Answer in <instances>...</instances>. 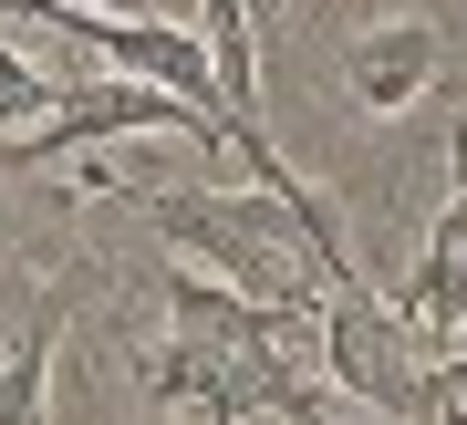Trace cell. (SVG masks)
<instances>
[{
  "instance_id": "obj_7",
  "label": "cell",
  "mask_w": 467,
  "mask_h": 425,
  "mask_svg": "<svg viewBox=\"0 0 467 425\" xmlns=\"http://www.w3.org/2000/svg\"><path fill=\"white\" fill-rule=\"evenodd\" d=\"M73 11H104V21H156L146 0H73Z\"/></svg>"
},
{
  "instance_id": "obj_1",
  "label": "cell",
  "mask_w": 467,
  "mask_h": 425,
  "mask_svg": "<svg viewBox=\"0 0 467 425\" xmlns=\"http://www.w3.org/2000/svg\"><path fill=\"white\" fill-rule=\"evenodd\" d=\"M135 208H146V229L167 239L177 270H198V280H218V291H239V301H260V311L312 322L322 291H333L322 260L301 249L291 208H270L260 187H146Z\"/></svg>"
},
{
  "instance_id": "obj_5",
  "label": "cell",
  "mask_w": 467,
  "mask_h": 425,
  "mask_svg": "<svg viewBox=\"0 0 467 425\" xmlns=\"http://www.w3.org/2000/svg\"><path fill=\"white\" fill-rule=\"evenodd\" d=\"M63 311L73 291H42L32 322L11 332V353H0V425H52V363H63Z\"/></svg>"
},
{
  "instance_id": "obj_2",
  "label": "cell",
  "mask_w": 467,
  "mask_h": 425,
  "mask_svg": "<svg viewBox=\"0 0 467 425\" xmlns=\"http://www.w3.org/2000/svg\"><path fill=\"white\" fill-rule=\"evenodd\" d=\"M135 135H177V146H208V156H229V125H208L198 104H177L167 83H135V73H104V63H73V94H63V115L32 125V135H11L0 146V166H73V156H104V146H135Z\"/></svg>"
},
{
  "instance_id": "obj_3",
  "label": "cell",
  "mask_w": 467,
  "mask_h": 425,
  "mask_svg": "<svg viewBox=\"0 0 467 425\" xmlns=\"http://www.w3.org/2000/svg\"><path fill=\"white\" fill-rule=\"evenodd\" d=\"M312 332H322L333 394H353L384 425H436V363H426V343L405 332V311L384 291H343L333 311H312Z\"/></svg>"
},
{
  "instance_id": "obj_4",
  "label": "cell",
  "mask_w": 467,
  "mask_h": 425,
  "mask_svg": "<svg viewBox=\"0 0 467 425\" xmlns=\"http://www.w3.org/2000/svg\"><path fill=\"white\" fill-rule=\"evenodd\" d=\"M343 83H353V104L364 115H416V104L447 83V32L436 21H416V11H384V21H364V32L343 42Z\"/></svg>"
},
{
  "instance_id": "obj_6",
  "label": "cell",
  "mask_w": 467,
  "mask_h": 425,
  "mask_svg": "<svg viewBox=\"0 0 467 425\" xmlns=\"http://www.w3.org/2000/svg\"><path fill=\"white\" fill-rule=\"evenodd\" d=\"M447 197H457V208H467V115L447 125Z\"/></svg>"
},
{
  "instance_id": "obj_8",
  "label": "cell",
  "mask_w": 467,
  "mask_h": 425,
  "mask_svg": "<svg viewBox=\"0 0 467 425\" xmlns=\"http://www.w3.org/2000/svg\"><path fill=\"white\" fill-rule=\"evenodd\" d=\"M436 425H467V384H457V394H447V405H436Z\"/></svg>"
}]
</instances>
